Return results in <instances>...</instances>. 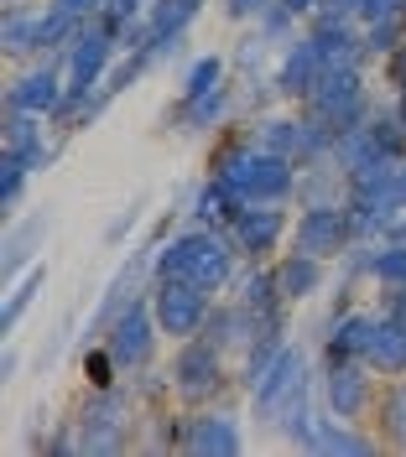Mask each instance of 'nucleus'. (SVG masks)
<instances>
[{
    "label": "nucleus",
    "mask_w": 406,
    "mask_h": 457,
    "mask_svg": "<svg viewBox=\"0 0 406 457\" xmlns=\"http://www.w3.org/2000/svg\"><path fill=\"white\" fill-rule=\"evenodd\" d=\"M203 171L219 177V182H224L230 193H240L245 203H297V177H302L297 156H276V151L256 145L240 125L208 145Z\"/></svg>",
    "instance_id": "f257e3e1"
},
{
    "label": "nucleus",
    "mask_w": 406,
    "mask_h": 457,
    "mask_svg": "<svg viewBox=\"0 0 406 457\" xmlns=\"http://www.w3.org/2000/svg\"><path fill=\"white\" fill-rule=\"evenodd\" d=\"M240 270H245V260H240V250H234V239L224 228L182 224L156 245V281L177 276V281H193L203 291H214V296H230Z\"/></svg>",
    "instance_id": "f03ea898"
},
{
    "label": "nucleus",
    "mask_w": 406,
    "mask_h": 457,
    "mask_svg": "<svg viewBox=\"0 0 406 457\" xmlns=\"http://www.w3.org/2000/svg\"><path fill=\"white\" fill-rule=\"evenodd\" d=\"M313 400H318V348L302 343V338H292L287 348H282V359L266 370V379L245 395V411H250V427L256 431L276 436V431L287 427L302 405H313Z\"/></svg>",
    "instance_id": "7ed1b4c3"
},
{
    "label": "nucleus",
    "mask_w": 406,
    "mask_h": 457,
    "mask_svg": "<svg viewBox=\"0 0 406 457\" xmlns=\"http://www.w3.org/2000/svg\"><path fill=\"white\" fill-rule=\"evenodd\" d=\"M68 416H73V431H79V457H115L141 442L146 405L136 395V385L125 379V385H110V390H84Z\"/></svg>",
    "instance_id": "20e7f679"
},
{
    "label": "nucleus",
    "mask_w": 406,
    "mask_h": 457,
    "mask_svg": "<svg viewBox=\"0 0 406 457\" xmlns=\"http://www.w3.org/2000/svg\"><path fill=\"white\" fill-rule=\"evenodd\" d=\"M167 385H173L177 405H214V400L240 395V370L234 359L208 338H182L167 353Z\"/></svg>",
    "instance_id": "39448f33"
},
{
    "label": "nucleus",
    "mask_w": 406,
    "mask_h": 457,
    "mask_svg": "<svg viewBox=\"0 0 406 457\" xmlns=\"http://www.w3.org/2000/svg\"><path fill=\"white\" fill-rule=\"evenodd\" d=\"M250 447V411L234 400H214V405H182V436L177 453L188 457H240Z\"/></svg>",
    "instance_id": "423d86ee"
},
{
    "label": "nucleus",
    "mask_w": 406,
    "mask_h": 457,
    "mask_svg": "<svg viewBox=\"0 0 406 457\" xmlns=\"http://www.w3.org/2000/svg\"><path fill=\"white\" fill-rule=\"evenodd\" d=\"M376 104H380V94L370 84V68H328L297 110L318 114L323 125H334V130H354V125H365L376 114Z\"/></svg>",
    "instance_id": "0eeeda50"
},
{
    "label": "nucleus",
    "mask_w": 406,
    "mask_h": 457,
    "mask_svg": "<svg viewBox=\"0 0 406 457\" xmlns=\"http://www.w3.org/2000/svg\"><path fill=\"white\" fill-rule=\"evenodd\" d=\"M380 379L365 359H318V405L339 421H376Z\"/></svg>",
    "instance_id": "6e6552de"
},
{
    "label": "nucleus",
    "mask_w": 406,
    "mask_h": 457,
    "mask_svg": "<svg viewBox=\"0 0 406 457\" xmlns=\"http://www.w3.org/2000/svg\"><path fill=\"white\" fill-rule=\"evenodd\" d=\"M359 245V224H354V208L349 198L334 203H297V219H292V245L287 250H302V255L318 260H339Z\"/></svg>",
    "instance_id": "1a4fd4ad"
},
{
    "label": "nucleus",
    "mask_w": 406,
    "mask_h": 457,
    "mask_svg": "<svg viewBox=\"0 0 406 457\" xmlns=\"http://www.w3.org/2000/svg\"><path fill=\"white\" fill-rule=\"evenodd\" d=\"M162 343L167 338H162L156 312H151V291H146L141 302H131V307L105 328V348L115 353V364L125 370V379L156 370V364H162Z\"/></svg>",
    "instance_id": "9d476101"
},
{
    "label": "nucleus",
    "mask_w": 406,
    "mask_h": 457,
    "mask_svg": "<svg viewBox=\"0 0 406 457\" xmlns=\"http://www.w3.org/2000/svg\"><path fill=\"white\" fill-rule=\"evenodd\" d=\"M292 219H297V203H245L230 224V239L245 265H266L292 245Z\"/></svg>",
    "instance_id": "9b49d317"
},
{
    "label": "nucleus",
    "mask_w": 406,
    "mask_h": 457,
    "mask_svg": "<svg viewBox=\"0 0 406 457\" xmlns=\"http://www.w3.org/2000/svg\"><path fill=\"white\" fill-rule=\"evenodd\" d=\"M214 291H203L193 281H151V312H156V328H162V338L167 343H182V338H199L208 312H214Z\"/></svg>",
    "instance_id": "f8f14e48"
},
{
    "label": "nucleus",
    "mask_w": 406,
    "mask_h": 457,
    "mask_svg": "<svg viewBox=\"0 0 406 457\" xmlns=\"http://www.w3.org/2000/svg\"><path fill=\"white\" fill-rule=\"evenodd\" d=\"M63 99H68V68H63V57H31V62H21L5 79V110L53 120L63 110Z\"/></svg>",
    "instance_id": "ddd939ff"
},
{
    "label": "nucleus",
    "mask_w": 406,
    "mask_h": 457,
    "mask_svg": "<svg viewBox=\"0 0 406 457\" xmlns=\"http://www.w3.org/2000/svg\"><path fill=\"white\" fill-rule=\"evenodd\" d=\"M173 120H177V136H188V141L234 130V125L245 120V88H240V79H230V84L208 88V94L173 99Z\"/></svg>",
    "instance_id": "4468645a"
},
{
    "label": "nucleus",
    "mask_w": 406,
    "mask_h": 457,
    "mask_svg": "<svg viewBox=\"0 0 406 457\" xmlns=\"http://www.w3.org/2000/svg\"><path fill=\"white\" fill-rule=\"evenodd\" d=\"M120 62V37L105 21H89L68 53H63V68H68V88H99L110 79V68Z\"/></svg>",
    "instance_id": "2eb2a0df"
},
{
    "label": "nucleus",
    "mask_w": 406,
    "mask_h": 457,
    "mask_svg": "<svg viewBox=\"0 0 406 457\" xmlns=\"http://www.w3.org/2000/svg\"><path fill=\"white\" fill-rule=\"evenodd\" d=\"M53 208H21L16 219H5V245H0V276L5 281H16L27 265L47 255V239H53Z\"/></svg>",
    "instance_id": "dca6fc26"
},
{
    "label": "nucleus",
    "mask_w": 406,
    "mask_h": 457,
    "mask_svg": "<svg viewBox=\"0 0 406 457\" xmlns=\"http://www.w3.org/2000/svg\"><path fill=\"white\" fill-rule=\"evenodd\" d=\"M376 317L380 307H359V302H344V307H334L328 322L318 328V359H365V348H370V333H376Z\"/></svg>",
    "instance_id": "f3484780"
},
{
    "label": "nucleus",
    "mask_w": 406,
    "mask_h": 457,
    "mask_svg": "<svg viewBox=\"0 0 406 457\" xmlns=\"http://www.w3.org/2000/svg\"><path fill=\"white\" fill-rule=\"evenodd\" d=\"M323 73H328V62H323L318 42L302 31L297 42H287L282 53H276V68H271V84H276V99L282 104H302L308 94H313V84H318Z\"/></svg>",
    "instance_id": "a211bd4d"
},
{
    "label": "nucleus",
    "mask_w": 406,
    "mask_h": 457,
    "mask_svg": "<svg viewBox=\"0 0 406 457\" xmlns=\"http://www.w3.org/2000/svg\"><path fill=\"white\" fill-rule=\"evenodd\" d=\"M0 151H16V156H27L37 171H47L53 162H58L63 136L53 130V120H42V114L5 110L0 114Z\"/></svg>",
    "instance_id": "6ab92c4d"
},
{
    "label": "nucleus",
    "mask_w": 406,
    "mask_h": 457,
    "mask_svg": "<svg viewBox=\"0 0 406 457\" xmlns=\"http://www.w3.org/2000/svg\"><path fill=\"white\" fill-rule=\"evenodd\" d=\"M271 265H276V286H282V302H287L292 312L313 307L323 291H328V281L339 276V270H334V260L302 255V250H282Z\"/></svg>",
    "instance_id": "aec40b11"
},
{
    "label": "nucleus",
    "mask_w": 406,
    "mask_h": 457,
    "mask_svg": "<svg viewBox=\"0 0 406 457\" xmlns=\"http://www.w3.org/2000/svg\"><path fill=\"white\" fill-rule=\"evenodd\" d=\"M308 37L318 42V53L328 68H376L370 47H365V27L359 21H334V16H313Z\"/></svg>",
    "instance_id": "412c9836"
},
{
    "label": "nucleus",
    "mask_w": 406,
    "mask_h": 457,
    "mask_svg": "<svg viewBox=\"0 0 406 457\" xmlns=\"http://www.w3.org/2000/svg\"><path fill=\"white\" fill-rule=\"evenodd\" d=\"M313 453L318 457H370V453H385V442H380V431L370 421H339V416L323 411Z\"/></svg>",
    "instance_id": "4be33fe9"
},
{
    "label": "nucleus",
    "mask_w": 406,
    "mask_h": 457,
    "mask_svg": "<svg viewBox=\"0 0 406 457\" xmlns=\"http://www.w3.org/2000/svg\"><path fill=\"white\" fill-rule=\"evenodd\" d=\"M240 130L256 145L276 151V156H297V130H302V114L297 104H271V110H256L240 120Z\"/></svg>",
    "instance_id": "5701e85b"
},
{
    "label": "nucleus",
    "mask_w": 406,
    "mask_h": 457,
    "mask_svg": "<svg viewBox=\"0 0 406 457\" xmlns=\"http://www.w3.org/2000/svg\"><path fill=\"white\" fill-rule=\"evenodd\" d=\"M245 208V198L240 193H230L219 177H208L203 171L199 182H193V193H188V224H203V228H224L230 234L234 213Z\"/></svg>",
    "instance_id": "b1692460"
},
{
    "label": "nucleus",
    "mask_w": 406,
    "mask_h": 457,
    "mask_svg": "<svg viewBox=\"0 0 406 457\" xmlns=\"http://www.w3.org/2000/svg\"><path fill=\"white\" fill-rule=\"evenodd\" d=\"M37 37H42V0H16L0 16V53L11 62H31L37 57Z\"/></svg>",
    "instance_id": "393cba45"
},
{
    "label": "nucleus",
    "mask_w": 406,
    "mask_h": 457,
    "mask_svg": "<svg viewBox=\"0 0 406 457\" xmlns=\"http://www.w3.org/2000/svg\"><path fill=\"white\" fill-rule=\"evenodd\" d=\"M365 364L380 374V379H402L406 374V317L380 312L376 333H370V348H365Z\"/></svg>",
    "instance_id": "a878e982"
},
{
    "label": "nucleus",
    "mask_w": 406,
    "mask_h": 457,
    "mask_svg": "<svg viewBox=\"0 0 406 457\" xmlns=\"http://www.w3.org/2000/svg\"><path fill=\"white\" fill-rule=\"evenodd\" d=\"M208 11V0H151L146 11V37H151V53L162 42H177V37H193L199 16Z\"/></svg>",
    "instance_id": "bb28decb"
},
{
    "label": "nucleus",
    "mask_w": 406,
    "mask_h": 457,
    "mask_svg": "<svg viewBox=\"0 0 406 457\" xmlns=\"http://www.w3.org/2000/svg\"><path fill=\"white\" fill-rule=\"evenodd\" d=\"M42 286H47V260L27 265L16 281H5V302H0V338H16V328L27 322V312L37 307V296H42Z\"/></svg>",
    "instance_id": "cd10ccee"
},
{
    "label": "nucleus",
    "mask_w": 406,
    "mask_h": 457,
    "mask_svg": "<svg viewBox=\"0 0 406 457\" xmlns=\"http://www.w3.org/2000/svg\"><path fill=\"white\" fill-rule=\"evenodd\" d=\"M276 53H282V47H271L261 37V27H240V37H234V47H230L234 79H240V84H266L271 68H276Z\"/></svg>",
    "instance_id": "c85d7f7f"
},
{
    "label": "nucleus",
    "mask_w": 406,
    "mask_h": 457,
    "mask_svg": "<svg viewBox=\"0 0 406 457\" xmlns=\"http://www.w3.org/2000/svg\"><path fill=\"white\" fill-rule=\"evenodd\" d=\"M230 296H240V302H245L250 312H261V317H271V312H292L287 302H282V286H276V265H271V260H266V265H245Z\"/></svg>",
    "instance_id": "c756f323"
},
{
    "label": "nucleus",
    "mask_w": 406,
    "mask_h": 457,
    "mask_svg": "<svg viewBox=\"0 0 406 457\" xmlns=\"http://www.w3.org/2000/svg\"><path fill=\"white\" fill-rule=\"evenodd\" d=\"M302 177H297V203H334L349 198V177L334 156H313V162H297Z\"/></svg>",
    "instance_id": "7c9ffc66"
},
{
    "label": "nucleus",
    "mask_w": 406,
    "mask_h": 457,
    "mask_svg": "<svg viewBox=\"0 0 406 457\" xmlns=\"http://www.w3.org/2000/svg\"><path fill=\"white\" fill-rule=\"evenodd\" d=\"M370 427L380 431L385 453H406V374L402 379H385L380 405H376V421H370Z\"/></svg>",
    "instance_id": "2f4dec72"
},
{
    "label": "nucleus",
    "mask_w": 406,
    "mask_h": 457,
    "mask_svg": "<svg viewBox=\"0 0 406 457\" xmlns=\"http://www.w3.org/2000/svg\"><path fill=\"white\" fill-rule=\"evenodd\" d=\"M234 68H230V53H193L177 73V99H193V94H208V88L230 84Z\"/></svg>",
    "instance_id": "473e14b6"
},
{
    "label": "nucleus",
    "mask_w": 406,
    "mask_h": 457,
    "mask_svg": "<svg viewBox=\"0 0 406 457\" xmlns=\"http://www.w3.org/2000/svg\"><path fill=\"white\" fill-rule=\"evenodd\" d=\"M37 167H31L27 156H16V151H0V213L5 219H16L21 208H27V187Z\"/></svg>",
    "instance_id": "72a5a7b5"
},
{
    "label": "nucleus",
    "mask_w": 406,
    "mask_h": 457,
    "mask_svg": "<svg viewBox=\"0 0 406 457\" xmlns=\"http://www.w3.org/2000/svg\"><path fill=\"white\" fill-rule=\"evenodd\" d=\"M370 286H376V291H402L406 286V234H385V239H376Z\"/></svg>",
    "instance_id": "f704fd0d"
},
{
    "label": "nucleus",
    "mask_w": 406,
    "mask_h": 457,
    "mask_svg": "<svg viewBox=\"0 0 406 457\" xmlns=\"http://www.w3.org/2000/svg\"><path fill=\"white\" fill-rule=\"evenodd\" d=\"M79 385H84V390H110V385H125V370L115 364V353L105 348V338L79 348Z\"/></svg>",
    "instance_id": "c9c22d12"
},
{
    "label": "nucleus",
    "mask_w": 406,
    "mask_h": 457,
    "mask_svg": "<svg viewBox=\"0 0 406 457\" xmlns=\"http://www.w3.org/2000/svg\"><path fill=\"white\" fill-rule=\"evenodd\" d=\"M146 224H151V193H136V198H131L115 219L105 224L99 239H105L110 250H125V245H136V234H146Z\"/></svg>",
    "instance_id": "e433bc0d"
},
{
    "label": "nucleus",
    "mask_w": 406,
    "mask_h": 457,
    "mask_svg": "<svg viewBox=\"0 0 406 457\" xmlns=\"http://www.w3.org/2000/svg\"><path fill=\"white\" fill-rule=\"evenodd\" d=\"M256 27H261V37L271 42V47H287V42H297V37L308 31V21H302L297 11H287L282 0H271V11H266V16L256 21Z\"/></svg>",
    "instance_id": "4c0bfd02"
},
{
    "label": "nucleus",
    "mask_w": 406,
    "mask_h": 457,
    "mask_svg": "<svg viewBox=\"0 0 406 457\" xmlns=\"http://www.w3.org/2000/svg\"><path fill=\"white\" fill-rule=\"evenodd\" d=\"M146 11H151V0H105L99 21H105V27L115 31V37H120V47H125V37H131V31H136V27L146 21Z\"/></svg>",
    "instance_id": "58836bf2"
},
{
    "label": "nucleus",
    "mask_w": 406,
    "mask_h": 457,
    "mask_svg": "<svg viewBox=\"0 0 406 457\" xmlns=\"http://www.w3.org/2000/svg\"><path fill=\"white\" fill-rule=\"evenodd\" d=\"M266 11H271V0H219V21H224V27H256V21H261Z\"/></svg>",
    "instance_id": "ea45409f"
},
{
    "label": "nucleus",
    "mask_w": 406,
    "mask_h": 457,
    "mask_svg": "<svg viewBox=\"0 0 406 457\" xmlns=\"http://www.w3.org/2000/svg\"><path fill=\"white\" fill-rule=\"evenodd\" d=\"M380 79L391 84V94H406V42L385 57V62H380Z\"/></svg>",
    "instance_id": "a19ab883"
},
{
    "label": "nucleus",
    "mask_w": 406,
    "mask_h": 457,
    "mask_svg": "<svg viewBox=\"0 0 406 457\" xmlns=\"http://www.w3.org/2000/svg\"><path fill=\"white\" fill-rule=\"evenodd\" d=\"M385 16H406V0H359V27L385 21Z\"/></svg>",
    "instance_id": "79ce46f5"
},
{
    "label": "nucleus",
    "mask_w": 406,
    "mask_h": 457,
    "mask_svg": "<svg viewBox=\"0 0 406 457\" xmlns=\"http://www.w3.org/2000/svg\"><path fill=\"white\" fill-rule=\"evenodd\" d=\"M47 5H58V11H68L73 21H99V11H105V0H47Z\"/></svg>",
    "instance_id": "37998d69"
},
{
    "label": "nucleus",
    "mask_w": 406,
    "mask_h": 457,
    "mask_svg": "<svg viewBox=\"0 0 406 457\" xmlns=\"http://www.w3.org/2000/svg\"><path fill=\"white\" fill-rule=\"evenodd\" d=\"M68 333H73V328H53V333H47V343L37 348V359H31V364H37V370H47V364H58V353H63V338H68Z\"/></svg>",
    "instance_id": "c03bdc74"
},
{
    "label": "nucleus",
    "mask_w": 406,
    "mask_h": 457,
    "mask_svg": "<svg viewBox=\"0 0 406 457\" xmlns=\"http://www.w3.org/2000/svg\"><path fill=\"white\" fill-rule=\"evenodd\" d=\"M313 16H334V21H359V0H323Z\"/></svg>",
    "instance_id": "a18cd8bd"
},
{
    "label": "nucleus",
    "mask_w": 406,
    "mask_h": 457,
    "mask_svg": "<svg viewBox=\"0 0 406 457\" xmlns=\"http://www.w3.org/2000/svg\"><path fill=\"white\" fill-rule=\"evenodd\" d=\"M16 374H21V353H16V348H11V338H5V353H0V379H5V385H11V379H16Z\"/></svg>",
    "instance_id": "49530a36"
},
{
    "label": "nucleus",
    "mask_w": 406,
    "mask_h": 457,
    "mask_svg": "<svg viewBox=\"0 0 406 457\" xmlns=\"http://www.w3.org/2000/svg\"><path fill=\"white\" fill-rule=\"evenodd\" d=\"M282 5H287V11H297L302 21H313V11H318L323 0H282Z\"/></svg>",
    "instance_id": "de8ad7c7"
},
{
    "label": "nucleus",
    "mask_w": 406,
    "mask_h": 457,
    "mask_svg": "<svg viewBox=\"0 0 406 457\" xmlns=\"http://www.w3.org/2000/svg\"><path fill=\"white\" fill-rule=\"evenodd\" d=\"M5 5H16V0H5Z\"/></svg>",
    "instance_id": "09e8293b"
}]
</instances>
